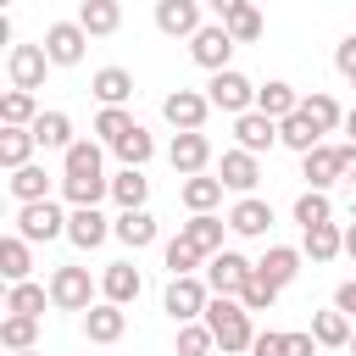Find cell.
<instances>
[{"label": "cell", "instance_id": "cell-2", "mask_svg": "<svg viewBox=\"0 0 356 356\" xmlns=\"http://www.w3.org/2000/svg\"><path fill=\"white\" fill-rule=\"evenodd\" d=\"M28 245H50V239H67V211L56 200H28L17 206V222H11Z\"/></svg>", "mask_w": 356, "mask_h": 356}, {"label": "cell", "instance_id": "cell-16", "mask_svg": "<svg viewBox=\"0 0 356 356\" xmlns=\"http://www.w3.org/2000/svg\"><path fill=\"white\" fill-rule=\"evenodd\" d=\"M61 178H106V145L100 139H72L61 150Z\"/></svg>", "mask_w": 356, "mask_h": 356}, {"label": "cell", "instance_id": "cell-27", "mask_svg": "<svg viewBox=\"0 0 356 356\" xmlns=\"http://www.w3.org/2000/svg\"><path fill=\"white\" fill-rule=\"evenodd\" d=\"M0 278H6V284H22V278H33V245H28L17 228L0 239Z\"/></svg>", "mask_w": 356, "mask_h": 356}, {"label": "cell", "instance_id": "cell-39", "mask_svg": "<svg viewBox=\"0 0 356 356\" xmlns=\"http://www.w3.org/2000/svg\"><path fill=\"white\" fill-rule=\"evenodd\" d=\"M111 150L122 156V167H145V161L156 156V139H150V128H145V122H134V128H128V134H122Z\"/></svg>", "mask_w": 356, "mask_h": 356}, {"label": "cell", "instance_id": "cell-12", "mask_svg": "<svg viewBox=\"0 0 356 356\" xmlns=\"http://www.w3.org/2000/svg\"><path fill=\"white\" fill-rule=\"evenodd\" d=\"M44 67H50L44 44H11V50H6V78H11V89H39V83H44Z\"/></svg>", "mask_w": 356, "mask_h": 356}, {"label": "cell", "instance_id": "cell-18", "mask_svg": "<svg viewBox=\"0 0 356 356\" xmlns=\"http://www.w3.org/2000/svg\"><path fill=\"white\" fill-rule=\"evenodd\" d=\"M67 239H72L78 250H100V245L111 239V222L100 217V206H72V211H67Z\"/></svg>", "mask_w": 356, "mask_h": 356}, {"label": "cell", "instance_id": "cell-21", "mask_svg": "<svg viewBox=\"0 0 356 356\" xmlns=\"http://www.w3.org/2000/svg\"><path fill=\"white\" fill-rule=\"evenodd\" d=\"M300 250L323 267V261H334V256H345V228L328 217V222H312V228H300Z\"/></svg>", "mask_w": 356, "mask_h": 356}, {"label": "cell", "instance_id": "cell-25", "mask_svg": "<svg viewBox=\"0 0 356 356\" xmlns=\"http://www.w3.org/2000/svg\"><path fill=\"white\" fill-rule=\"evenodd\" d=\"M89 95H95L100 106H128V100H134V72H128V67H100V72L89 78Z\"/></svg>", "mask_w": 356, "mask_h": 356}, {"label": "cell", "instance_id": "cell-22", "mask_svg": "<svg viewBox=\"0 0 356 356\" xmlns=\"http://www.w3.org/2000/svg\"><path fill=\"white\" fill-rule=\"evenodd\" d=\"M300 261H306V250H295V245H267V250H261V261H256V273H261V278H273L278 289H289V284L300 278Z\"/></svg>", "mask_w": 356, "mask_h": 356}, {"label": "cell", "instance_id": "cell-52", "mask_svg": "<svg viewBox=\"0 0 356 356\" xmlns=\"http://www.w3.org/2000/svg\"><path fill=\"white\" fill-rule=\"evenodd\" d=\"M339 178H345V184H356V139H345V145H339Z\"/></svg>", "mask_w": 356, "mask_h": 356}, {"label": "cell", "instance_id": "cell-42", "mask_svg": "<svg viewBox=\"0 0 356 356\" xmlns=\"http://www.w3.org/2000/svg\"><path fill=\"white\" fill-rule=\"evenodd\" d=\"M172 350H178V356H211V350H217V334L206 328V317H195V323H178V339H172Z\"/></svg>", "mask_w": 356, "mask_h": 356}, {"label": "cell", "instance_id": "cell-57", "mask_svg": "<svg viewBox=\"0 0 356 356\" xmlns=\"http://www.w3.org/2000/svg\"><path fill=\"white\" fill-rule=\"evenodd\" d=\"M345 350H350V356H356V334H350V345H345Z\"/></svg>", "mask_w": 356, "mask_h": 356}, {"label": "cell", "instance_id": "cell-44", "mask_svg": "<svg viewBox=\"0 0 356 356\" xmlns=\"http://www.w3.org/2000/svg\"><path fill=\"white\" fill-rule=\"evenodd\" d=\"M128 128H134V111H128V106H100V111H95V139H100V145H117Z\"/></svg>", "mask_w": 356, "mask_h": 356}, {"label": "cell", "instance_id": "cell-55", "mask_svg": "<svg viewBox=\"0 0 356 356\" xmlns=\"http://www.w3.org/2000/svg\"><path fill=\"white\" fill-rule=\"evenodd\" d=\"M345 134H350V139H356V106H350V111H345Z\"/></svg>", "mask_w": 356, "mask_h": 356}, {"label": "cell", "instance_id": "cell-33", "mask_svg": "<svg viewBox=\"0 0 356 356\" xmlns=\"http://www.w3.org/2000/svg\"><path fill=\"white\" fill-rule=\"evenodd\" d=\"M256 111H267V117H289V111H300V89L295 83H284V78H273V83H261L256 89Z\"/></svg>", "mask_w": 356, "mask_h": 356}, {"label": "cell", "instance_id": "cell-10", "mask_svg": "<svg viewBox=\"0 0 356 356\" xmlns=\"http://www.w3.org/2000/svg\"><path fill=\"white\" fill-rule=\"evenodd\" d=\"M122 334H128V306H117V300L100 295V300L83 312V339H89V345H117Z\"/></svg>", "mask_w": 356, "mask_h": 356}, {"label": "cell", "instance_id": "cell-40", "mask_svg": "<svg viewBox=\"0 0 356 356\" xmlns=\"http://www.w3.org/2000/svg\"><path fill=\"white\" fill-rule=\"evenodd\" d=\"M289 217H295L300 228H312V222H328V217H334V200H328V189H300V195H295V206H289Z\"/></svg>", "mask_w": 356, "mask_h": 356}, {"label": "cell", "instance_id": "cell-56", "mask_svg": "<svg viewBox=\"0 0 356 356\" xmlns=\"http://www.w3.org/2000/svg\"><path fill=\"white\" fill-rule=\"evenodd\" d=\"M6 356H44V350H39V345H33V350H6Z\"/></svg>", "mask_w": 356, "mask_h": 356}, {"label": "cell", "instance_id": "cell-48", "mask_svg": "<svg viewBox=\"0 0 356 356\" xmlns=\"http://www.w3.org/2000/svg\"><path fill=\"white\" fill-rule=\"evenodd\" d=\"M250 356H289V334H278V328L256 334V339H250Z\"/></svg>", "mask_w": 356, "mask_h": 356}, {"label": "cell", "instance_id": "cell-50", "mask_svg": "<svg viewBox=\"0 0 356 356\" xmlns=\"http://www.w3.org/2000/svg\"><path fill=\"white\" fill-rule=\"evenodd\" d=\"M334 306H339V312H345V317L356 323V278H345V284L334 289Z\"/></svg>", "mask_w": 356, "mask_h": 356}, {"label": "cell", "instance_id": "cell-29", "mask_svg": "<svg viewBox=\"0 0 356 356\" xmlns=\"http://www.w3.org/2000/svg\"><path fill=\"white\" fill-rule=\"evenodd\" d=\"M312 334H317V345H323V350H345V345H350V334H356V323H350L339 306H328V312H312Z\"/></svg>", "mask_w": 356, "mask_h": 356}, {"label": "cell", "instance_id": "cell-3", "mask_svg": "<svg viewBox=\"0 0 356 356\" xmlns=\"http://www.w3.org/2000/svg\"><path fill=\"white\" fill-rule=\"evenodd\" d=\"M95 289H100V284L89 278V267H72V261H67V267L50 273V306H56V312H89V306H95Z\"/></svg>", "mask_w": 356, "mask_h": 356}, {"label": "cell", "instance_id": "cell-35", "mask_svg": "<svg viewBox=\"0 0 356 356\" xmlns=\"http://www.w3.org/2000/svg\"><path fill=\"white\" fill-rule=\"evenodd\" d=\"M33 150H39L33 128H6V122H0V167H6V172H11V167H28Z\"/></svg>", "mask_w": 356, "mask_h": 356}, {"label": "cell", "instance_id": "cell-11", "mask_svg": "<svg viewBox=\"0 0 356 356\" xmlns=\"http://www.w3.org/2000/svg\"><path fill=\"white\" fill-rule=\"evenodd\" d=\"M217 106L206 100V89H172L167 100H161V117L184 134V128H206V117H211Z\"/></svg>", "mask_w": 356, "mask_h": 356}, {"label": "cell", "instance_id": "cell-46", "mask_svg": "<svg viewBox=\"0 0 356 356\" xmlns=\"http://www.w3.org/2000/svg\"><path fill=\"white\" fill-rule=\"evenodd\" d=\"M284 289L273 284V278H261V273H250V284L239 289V300H245V312H273V300H278Z\"/></svg>", "mask_w": 356, "mask_h": 356}, {"label": "cell", "instance_id": "cell-32", "mask_svg": "<svg viewBox=\"0 0 356 356\" xmlns=\"http://www.w3.org/2000/svg\"><path fill=\"white\" fill-rule=\"evenodd\" d=\"M78 22L89 28V39H111L122 28V6L117 0H83L78 6Z\"/></svg>", "mask_w": 356, "mask_h": 356}, {"label": "cell", "instance_id": "cell-36", "mask_svg": "<svg viewBox=\"0 0 356 356\" xmlns=\"http://www.w3.org/2000/svg\"><path fill=\"white\" fill-rule=\"evenodd\" d=\"M33 139H39V150H67L72 145V117L67 111H39L33 117Z\"/></svg>", "mask_w": 356, "mask_h": 356}, {"label": "cell", "instance_id": "cell-54", "mask_svg": "<svg viewBox=\"0 0 356 356\" xmlns=\"http://www.w3.org/2000/svg\"><path fill=\"white\" fill-rule=\"evenodd\" d=\"M345 256L356 261V222H345Z\"/></svg>", "mask_w": 356, "mask_h": 356}, {"label": "cell", "instance_id": "cell-53", "mask_svg": "<svg viewBox=\"0 0 356 356\" xmlns=\"http://www.w3.org/2000/svg\"><path fill=\"white\" fill-rule=\"evenodd\" d=\"M206 6H211V17H217V22H228V17H234V11H245L250 0H206Z\"/></svg>", "mask_w": 356, "mask_h": 356}, {"label": "cell", "instance_id": "cell-38", "mask_svg": "<svg viewBox=\"0 0 356 356\" xmlns=\"http://www.w3.org/2000/svg\"><path fill=\"white\" fill-rule=\"evenodd\" d=\"M33 117H39L33 89H6V95H0V122H6V128H33Z\"/></svg>", "mask_w": 356, "mask_h": 356}, {"label": "cell", "instance_id": "cell-28", "mask_svg": "<svg viewBox=\"0 0 356 356\" xmlns=\"http://www.w3.org/2000/svg\"><path fill=\"white\" fill-rule=\"evenodd\" d=\"M6 189H11V200H17V206H28V200H50V172H44L39 161H28V167H11Z\"/></svg>", "mask_w": 356, "mask_h": 356}, {"label": "cell", "instance_id": "cell-4", "mask_svg": "<svg viewBox=\"0 0 356 356\" xmlns=\"http://www.w3.org/2000/svg\"><path fill=\"white\" fill-rule=\"evenodd\" d=\"M206 300H211V284H206V278H195V273L167 278L161 306H167V317H172V323H195V317H206Z\"/></svg>", "mask_w": 356, "mask_h": 356}, {"label": "cell", "instance_id": "cell-14", "mask_svg": "<svg viewBox=\"0 0 356 356\" xmlns=\"http://www.w3.org/2000/svg\"><path fill=\"white\" fill-rule=\"evenodd\" d=\"M200 6L206 0H156V28L167 39H195L206 22H200Z\"/></svg>", "mask_w": 356, "mask_h": 356}, {"label": "cell", "instance_id": "cell-45", "mask_svg": "<svg viewBox=\"0 0 356 356\" xmlns=\"http://www.w3.org/2000/svg\"><path fill=\"white\" fill-rule=\"evenodd\" d=\"M161 261H167V273L178 278V273H195V267H200L206 256H200V250H195V245H189V239L178 234V239H167V250H161Z\"/></svg>", "mask_w": 356, "mask_h": 356}, {"label": "cell", "instance_id": "cell-23", "mask_svg": "<svg viewBox=\"0 0 356 356\" xmlns=\"http://www.w3.org/2000/svg\"><path fill=\"white\" fill-rule=\"evenodd\" d=\"M300 178H306V189L339 184V145H312V150L300 156Z\"/></svg>", "mask_w": 356, "mask_h": 356}, {"label": "cell", "instance_id": "cell-58", "mask_svg": "<svg viewBox=\"0 0 356 356\" xmlns=\"http://www.w3.org/2000/svg\"><path fill=\"white\" fill-rule=\"evenodd\" d=\"M345 83H350V89H356V72H350V78H345Z\"/></svg>", "mask_w": 356, "mask_h": 356}, {"label": "cell", "instance_id": "cell-5", "mask_svg": "<svg viewBox=\"0 0 356 356\" xmlns=\"http://www.w3.org/2000/svg\"><path fill=\"white\" fill-rule=\"evenodd\" d=\"M206 100H211L217 111L239 117V111H256V83H250L245 72L222 67V72H211V78H206Z\"/></svg>", "mask_w": 356, "mask_h": 356}, {"label": "cell", "instance_id": "cell-41", "mask_svg": "<svg viewBox=\"0 0 356 356\" xmlns=\"http://www.w3.org/2000/svg\"><path fill=\"white\" fill-rule=\"evenodd\" d=\"M0 345H6V350H33V345H39V317L6 312V317H0Z\"/></svg>", "mask_w": 356, "mask_h": 356}, {"label": "cell", "instance_id": "cell-51", "mask_svg": "<svg viewBox=\"0 0 356 356\" xmlns=\"http://www.w3.org/2000/svg\"><path fill=\"white\" fill-rule=\"evenodd\" d=\"M323 345H317V334L306 328V334H289V356H317Z\"/></svg>", "mask_w": 356, "mask_h": 356}, {"label": "cell", "instance_id": "cell-8", "mask_svg": "<svg viewBox=\"0 0 356 356\" xmlns=\"http://www.w3.org/2000/svg\"><path fill=\"white\" fill-rule=\"evenodd\" d=\"M228 56H234V33H228V22H206V28L189 39V61L206 67V72H222Z\"/></svg>", "mask_w": 356, "mask_h": 356}, {"label": "cell", "instance_id": "cell-15", "mask_svg": "<svg viewBox=\"0 0 356 356\" xmlns=\"http://www.w3.org/2000/svg\"><path fill=\"white\" fill-rule=\"evenodd\" d=\"M234 145L267 156V150L278 145V117H267V111H239V117H234Z\"/></svg>", "mask_w": 356, "mask_h": 356}, {"label": "cell", "instance_id": "cell-26", "mask_svg": "<svg viewBox=\"0 0 356 356\" xmlns=\"http://www.w3.org/2000/svg\"><path fill=\"white\" fill-rule=\"evenodd\" d=\"M222 178H211V172H189L184 184H178V200L189 206V211H217L222 206Z\"/></svg>", "mask_w": 356, "mask_h": 356}, {"label": "cell", "instance_id": "cell-31", "mask_svg": "<svg viewBox=\"0 0 356 356\" xmlns=\"http://www.w3.org/2000/svg\"><path fill=\"white\" fill-rule=\"evenodd\" d=\"M44 306H50V284H33V278L6 284V312H17V317H44Z\"/></svg>", "mask_w": 356, "mask_h": 356}, {"label": "cell", "instance_id": "cell-37", "mask_svg": "<svg viewBox=\"0 0 356 356\" xmlns=\"http://www.w3.org/2000/svg\"><path fill=\"white\" fill-rule=\"evenodd\" d=\"M278 145H289L295 156H306L312 145H323V134H317V122H312L306 111H289V117L278 122Z\"/></svg>", "mask_w": 356, "mask_h": 356}, {"label": "cell", "instance_id": "cell-13", "mask_svg": "<svg viewBox=\"0 0 356 356\" xmlns=\"http://www.w3.org/2000/svg\"><path fill=\"white\" fill-rule=\"evenodd\" d=\"M217 178H222L234 195H256V184H261V156H256V150H245V145H234V150H222Z\"/></svg>", "mask_w": 356, "mask_h": 356}, {"label": "cell", "instance_id": "cell-20", "mask_svg": "<svg viewBox=\"0 0 356 356\" xmlns=\"http://www.w3.org/2000/svg\"><path fill=\"white\" fill-rule=\"evenodd\" d=\"M111 239H122L128 250H145V245H156V217H150V206L117 211V217H111Z\"/></svg>", "mask_w": 356, "mask_h": 356}, {"label": "cell", "instance_id": "cell-24", "mask_svg": "<svg viewBox=\"0 0 356 356\" xmlns=\"http://www.w3.org/2000/svg\"><path fill=\"white\" fill-rule=\"evenodd\" d=\"M139 289H145V278H139V267H134V261H111V267L100 273V295H106V300H117V306H134V300H139Z\"/></svg>", "mask_w": 356, "mask_h": 356}, {"label": "cell", "instance_id": "cell-49", "mask_svg": "<svg viewBox=\"0 0 356 356\" xmlns=\"http://www.w3.org/2000/svg\"><path fill=\"white\" fill-rule=\"evenodd\" d=\"M334 67H339V78H350V72H356V33H345V39L334 44Z\"/></svg>", "mask_w": 356, "mask_h": 356}, {"label": "cell", "instance_id": "cell-1", "mask_svg": "<svg viewBox=\"0 0 356 356\" xmlns=\"http://www.w3.org/2000/svg\"><path fill=\"white\" fill-rule=\"evenodd\" d=\"M250 317L256 312H245V300L239 295H211L206 300V328L217 334V350H250V339H256V328H250Z\"/></svg>", "mask_w": 356, "mask_h": 356}, {"label": "cell", "instance_id": "cell-47", "mask_svg": "<svg viewBox=\"0 0 356 356\" xmlns=\"http://www.w3.org/2000/svg\"><path fill=\"white\" fill-rule=\"evenodd\" d=\"M228 33H234V44H256V39L267 33V22H261V11H256V6H245V11H234V17H228Z\"/></svg>", "mask_w": 356, "mask_h": 356}, {"label": "cell", "instance_id": "cell-17", "mask_svg": "<svg viewBox=\"0 0 356 356\" xmlns=\"http://www.w3.org/2000/svg\"><path fill=\"white\" fill-rule=\"evenodd\" d=\"M228 228H234L239 239H261V234L273 228V206H267L261 195H239V200L228 206Z\"/></svg>", "mask_w": 356, "mask_h": 356}, {"label": "cell", "instance_id": "cell-7", "mask_svg": "<svg viewBox=\"0 0 356 356\" xmlns=\"http://www.w3.org/2000/svg\"><path fill=\"white\" fill-rule=\"evenodd\" d=\"M250 273H256V261L250 256H239V250H217V256H206V284H211V295H239L245 284H250Z\"/></svg>", "mask_w": 356, "mask_h": 356}, {"label": "cell", "instance_id": "cell-30", "mask_svg": "<svg viewBox=\"0 0 356 356\" xmlns=\"http://www.w3.org/2000/svg\"><path fill=\"white\" fill-rule=\"evenodd\" d=\"M111 200H117V211L145 206V200H150V178H145V167H122V172H111Z\"/></svg>", "mask_w": 356, "mask_h": 356}, {"label": "cell", "instance_id": "cell-6", "mask_svg": "<svg viewBox=\"0 0 356 356\" xmlns=\"http://www.w3.org/2000/svg\"><path fill=\"white\" fill-rule=\"evenodd\" d=\"M44 56H50V67H78L83 61V50H89V28L72 17V22H50L44 28Z\"/></svg>", "mask_w": 356, "mask_h": 356}, {"label": "cell", "instance_id": "cell-9", "mask_svg": "<svg viewBox=\"0 0 356 356\" xmlns=\"http://www.w3.org/2000/svg\"><path fill=\"white\" fill-rule=\"evenodd\" d=\"M167 161H172V172H178V178L206 172V167H211V139H206V128H184V134H172Z\"/></svg>", "mask_w": 356, "mask_h": 356}, {"label": "cell", "instance_id": "cell-43", "mask_svg": "<svg viewBox=\"0 0 356 356\" xmlns=\"http://www.w3.org/2000/svg\"><path fill=\"white\" fill-rule=\"evenodd\" d=\"M111 195V178H61V200L67 206H100Z\"/></svg>", "mask_w": 356, "mask_h": 356}, {"label": "cell", "instance_id": "cell-34", "mask_svg": "<svg viewBox=\"0 0 356 356\" xmlns=\"http://www.w3.org/2000/svg\"><path fill=\"white\" fill-rule=\"evenodd\" d=\"M300 111L317 122V134H339L345 128V106L334 100V95H323V89H312V95H300Z\"/></svg>", "mask_w": 356, "mask_h": 356}, {"label": "cell", "instance_id": "cell-19", "mask_svg": "<svg viewBox=\"0 0 356 356\" xmlns=\"http://www.w3.org/2000/svg\"><path fill=\"white\" fill-rule=\"evenodd\" d=\"M178 234H184L200 256H217V250H222V234H234V228H228V217H217V211H189V222H178Z\"/></svg>", "mask_w": 356, "mask_h": 356}]
</instances>
